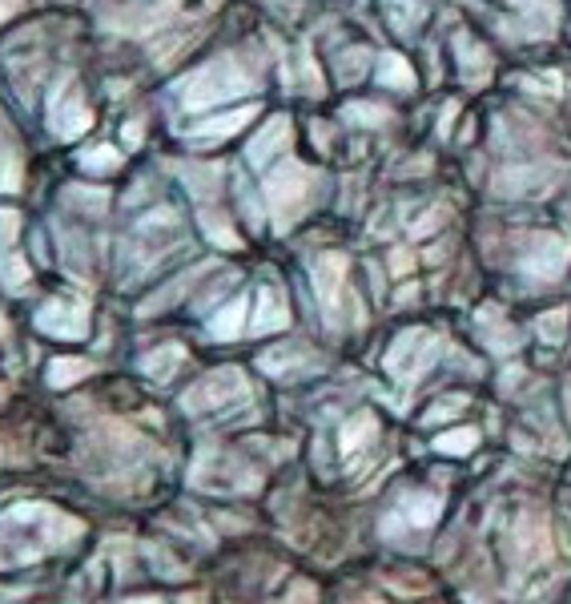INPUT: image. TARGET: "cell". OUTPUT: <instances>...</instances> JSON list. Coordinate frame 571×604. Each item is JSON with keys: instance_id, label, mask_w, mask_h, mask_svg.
Wrapping results in <instances>:
<instances>
[{"instance_id": "6da1fadb", "label": "cell", "mask_w": 571, "mask_h": 604, "mask_svg": "<svg viewBox=\"0 0 571 604\" xmlns=\"http://www.w3.org/2000/svg\"><path fill=\"white\" fill-rule=\"evenodd\" d=\"M249 89H254V77L241 73V65L233 57H222L181 85V101H186V109H205V105H218V101H230Z\"/></svg>"}, {"instance_id": "7a4b0ae2", "label": "cell", "mask_w": 571, "mask_h": 604, "mask_svg": "<svg viewBox=\"0 0 571 604\" xmlns=\"http://www.w3.org/2000/svg\"><path fill=\"white\" fill-rule=\"evenodd\" d=\"M310 189H314V174H310L306 166H282L278 174L270 178V189H266V194H270L274 222H278V226H286L294 214H302Z\"/></svg>"}, {"instance_id": "3957f363", "label": "cell", "mask_w": 571, "mask_h": 604, "mask_svg": "<svg viewBox=\"0 0 571 604\" xmlns=\"http://www.w3.org/2000/svg\"><path fill=\"white\" fill-rule=\"evenodd\" d=\"M93 125V114L85 109L81 93H77L73 81H60L53 89V105H49V129L60 137H77Z\"/></svg>"}, {"instance_id": "277c9868", "label": "cell", "mask_w": 571, "mask_h": 604, "mask_svg": "<svg viewBox=\"0 0 571 604\" xmlns=\"http://www.w3.org/2000/svg\"><path fill=\"white\" fill-rule=\"evenodd\" d=\"M567 262V242L564 238H539L535 242V250L523 258V270L535 274V279H556L559 270H564Z\"/></svg>"}, {"instance_id": "5b68a950", "label": "cell", "mask_w": 571, "mask_h": 604, "mask_svg": "<svg viewBox=\"0 0 571 604\" xmlns=\"http://www.w3.org/2000/svg\"><path fill=\"white\" fill-rule=\"evenodd\" d=\"M342 274H346V262L339 254H322L314 262V287H318V298H322V307L339 310V298H342Z\"/></svg>"}, {"instance_id": "8992f818", "label": "cell", "mask_w": 571, "mask_h": 604, "mask_svg": "<svg viewBox=\"0 0 571 604\" xmlns=\"http://www.w3.org/2000/svg\"><path fill=\"white\" fill-rule=\"evenodd\" d=\"M286 142H290V121H286V117H274L270 125H266L262 133L249 142V166H258V169L270 166V158L282 150Z\"/></svg>"}, {"instance_id": "52a82bcc", "label": "cell", "mask_w": 571, "mask_h": 604, "mask_svg": "<svg viewBox=\"0 0 571 604\" xmlns=\"http://www.w3.org/2000/svg\"><path fill=\"white\" fill-rule=\"evenodd\" d=\"M16 226H21V218H16L13 210H0V250H5V266H0V270H5V279L13 282H24V274H29V266L21 262V258L16 254H8V250H13V242H16Z\"/></svg>"}, {"instance_id": "ba28073f", "label": "cell", "mask_w": 571, "mask_h": 604, "mask_svg": "<svg viewBox=\"0 0 571 604\" xmlns=\"http://www.w3.org/2000/svg\"><path fill=\"white\" fill-rule=\"evenodd\" d=\"M254 117V105H246V109H233V114H226V117H213V121H205V125H197L194 133V142L197 145H210V142H222V137H230V133H238L246 121Z\"/></svg>"}, {"instance_id": "9c48e42d", "label": "cell", "mask_w": 571, "mask_h": 604, "mask_svg": "<svg viewBox=\"0 0 571 604\" xmlns=\"http://www.w3.org/2000/svg\"><path fill=\"white\" fill-rule=\"evenodd\" d=\"M41 326H45L49 334H81L85 331V307H49V310H41Z\"/></svg>"}, {"instance_id": "30bf717a", "label": "cell", "mask_w": 571, "mask_h": 604, "mask_svg": "<svg viewBox=\"0 0 571 604\" xmlns=\"http://www.w3.org/2000/svg\"><path fill=\"white\" fill-rule=\"evenodd\" d=\"M551 174L548 169H539V166H523V169H512V174H503L495 181V189L499 194H523V189H531V186H543V181H548Z\"/></svg>"}, {"instance_id": "8fae6325", "label": "cell", "mask_w": 571, "mask_h": 604, "mask_svg": "<svg viewBox=\"0 0 571 604\" xmlns=\"http://www.w3.org/2000/svg\"><path fill=\"white\" fill-rule=\"evenodd\" d=\"M378 81L391 85V89H411V85H414V73H411V65H406L403 57L386 53L383 60H378Z\"/></svg>"}, {"instance_id": "7c38bea8", "label": "cell", "mask_w": 571, "mask_h": 604, "mask_svg": "<svg viewBox=\"0 0 571 604\" xmlns=\"http://www.w3.org/2000/svg\"><path fill=\"white\" fill-rule=\"evenodd\" d=\"M181 178H186V186H194L202 197H210L213 186H218V166H186Z\"/></svg>"}, {"instance_id": "4fadbf2b", "label": "cell", "mask_w": 571, "mask_h": 604, "mask_svg": "<svg viewBox=\"0 0 571 604\" xmlns=\"http://www.w3.org/2000/svg\"><path fill=\"white\" fill-rule=\"evenodd\" d=\"M241 318H246V302L238 298L233 307H226L218 318H213V334H218V339H233V334H238V326H241Z\"/></svg>"}, {"instance_id": "5bb4252c", "label": "cell", "mask_w": 571, "mask_h": 604, "mask_svg": "<svg viewBox=\"0 0 571 604\" xmlns=\"http://www.w3.org/2000/svg\"><path fill=\"white\" fill-rule=\"evenodd\" d=\"M81 166L85 169H93V174H109V169H117L121 166V153L117 150H109V145H97V150H89L81 158Z\"/></svg>"}, {"instance_id": "9a60e30c", "label": "cell", "mask_w": 571, "mask_h": 604, "mask_svg": "<svg viewBox=\"0 0 571 604\" xmlns=\"http://www.w3.org/2000/svg\"><path fill=\"white\" fill-rule=\"evenodd\" d=\"M286 323V310L278 307V295L274 290H262V315H258V331H270V326H282Z\"/></svg>"}, {"instance_id": "2e32d148", "label": "cell", "mask_w": 571, "mask_h": 604, "mask_svg": "<svg viewBox=\"0 0 571 604\" xmlns=\"http://www.w3.org/2000/svg\"><path fill=\"white\" fill-rule=\"evenodd\" d=\"M21 186V161H16V153L8 150L5 142H0V189H16Z\"/></svg>"}, {"instance_id": "e0dca14e", "label": "cell", "mask_w": 571, "mask_h": 604, "mask_svg": "<svg viewBox=\"0 0 571 604\" xmlns=\"http://www.w3.org/2000/svg\"><path fill=\"white\" fill-rule=\"evenodd\" d=\"M346 121H354V125H386L391 114L378 109V105H350V109H346Z\"/></svg>"}, {"instance_id": "ac0fdd59", "label": "cell", "mask_w": 571, "mask_h": 604, "mask_svg": "<svg viewBox=\"0 0 571 604\" xmlns=\"http://www.w3.org/2000/svg\"><path fill=\"white\" fill-rule=\"evenodd\" d=\"M85 371H89V367H85L81 359H60L57 367H53V375H49V379H53V383L60 387V383H73V379H81Z\"/></svg>"}, {"instance_id": "d6986e66", "label": "cell", "mask_w": 571, "mask_h": 604, "mask_svg": "<svg viewBox=\"0 0 571 604\" xmlns=\"http://www.w3.org/2000/svg\"><path fill=\"white\" fill-rule=\"evenodd\" d=\"M202 222H205V230H210V238H213V242H222V246H230V250H233V246H238V238H233V234H230V226H226V222H213V218H210V214H205V218H202Z\"/></svg>"}, {"instance_id": "ffe728a7", "label": "cell", "mask_w": 571, "mask_h": 604, "mask_svg": "<svg viewBox=\"0 0 571 604\" xmlns=\"http://www.w3.org/2000/svg\"><path fill=\"white\" fill-rule=\"evenodd\" d=\"M471 444H475V431H455V435L439 439V447H443V452H467Z\"/></svg>"}, {"instance_id": "44dd1931", "label": "cell", "mask_w": 571, "mask_h": 604, "mask_svg": "<svg viewBox=\"0 0 571 604\" xmlns=\"http://www.w3.org/2000/svg\"><path fill=\"white\" fill-rule=\"evenodd\" d=\"M443 214H447V210H435V214H427V218L419 222V234H422V230H435L439 222H443Z\"/></svg>"}, {"instance_id": "7402d4cb", "label": "cell", "mask_w": 571, "mask_h": 604, "mask_svg": "<svg viewBox=\"0 0 571 604\" xmlns=\"http://www.w3.org/2000/svg\"><path fill=\"white\" fill-rule=\"evenodd\" d=\"M391 262H394V274H406V270H411V254H406V250H399Z\"/></svg>"}, {"instance_id": "603a6c76", "label": "cell", "mask_w": 571, "mask_h": 604, "mask_svg": "<svg viewBox=\"0 0 571 604\" xmlns=\"http://www.w3.org/2000/svg\"><path fill=\"white\" fill-rule=\"evenodd\" d=\"M16 5H21V0H0V21H5V16H8V13H13V8H16Z\"/></svg>"}, {"instance_id": "cb8c5ba5", "label": "cell", "mask_w": 571, "mask_h": 604, "mask_svg": "<svg viewBox=\"0 0 571 604\" xmlns=\"http://www.w3.org/2000/svg\"><path fill=\"white\" fill-rule=\"evenodd\" d=\"M399 5H414V0H399Z\"/></svg>"}]
</instances>
